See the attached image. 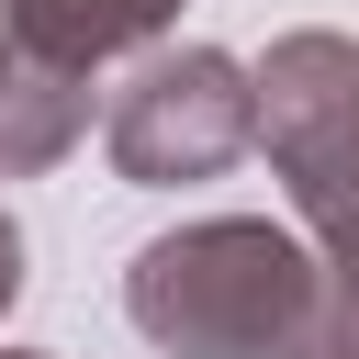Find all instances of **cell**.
<instances>
[{
  "label": "cell",
  "instance_id": "1",
  "mask_svg": "<svg viewBox=\"0 0 359 359\" xmlns=\"http://www.w3.org/2000/svg\"><path fill=\"white\" fill-rule=\"evenodd\" d=\"M123 314L168 359H325L348 337L314 247L269 213H202L180 236H146L123 269Z\"/></svg>",
  "mask_w": 359,
  "mask_h": 359
},
{
  "label": "cell",
  "instance_id": "2",
  "mask_svg": "<svg viewBox=\"0 0 359 359\" xmlns=\"http://www.w3.org/2000/svg\"><path fill=\"white\" fill-rule=\"evenodd\" d=\"M247 101H258V157L280 168V191L314 236V269L359 337V45L325 22L280 34L247 67Z\"/></svg>",
  "mask_w": 359,
  "mask_h": 359
},
{
  "label": "cell",
  "instance_id": "3",
  "mask_svg": "<svg viewBox=\"0 0 359 359\" xmlns=\"http://www.w3.org/2000/svg\"><path fill=\"white\" fill-rule=\"evenodd\" d=\"M247 146H258V101H247V56H224V45H157L101 112V157L135 191L224 180Z\"/></svg>",
  "mask_w": 359,
  "mask_h": 359
},
{
  "label": "cell",
  "instance_id": "4",
  "mask_svg": "<svg viewBox=\"0 0 359 359\" xmlns=\"http://www.w3.org/2000/svg\"><path fill=\"white\" fill-rule=\"evenodd\" d=\"M180 22V0H0V34L45 67H101V56H135Z\"/></svg>",
  "mask_w": 359,
  "mask_h": 359
},
{
  "label": "cell",
  "instance_id": "5",
  "mask_svg": "<svg viewBox=\"0 0 359 359\" xmlns=\"http://www.w3.org/2000/svg\"><path fill=\"white\" fill-rule=\"evenodd\" d=\"M90 135V79L79 67H45V56H0V180H34L56 168L67 146Z\"/></svg>",
  "mask_w": 359,
  "mask_h": 359
},
{
  "label": "cell",
  "instance_id": "6",
  "mask_svg": "<svg viewBox=\"0 0 359 359\" xmlns=\"http://www.w3.org/2000/svg\"><path fill=\"white\" fill-rule=\"evenodd\" d=\"M22 303V224H11V202H0V314Z\"/></svg>",
  "mask_w": 359,
  "mask_h": 359
},
{
  "label": "cell",
  "instance_id": "7",
  "mask_svg": "<svg viewBox=\"0 0 359 359\" xmlns=\"http://www.w3.org/2000/svg\"><path fill=\"white\" fill-rule=\"evenodd\" d=\"M325 359H359V337H337V348H325Z\"/></svg>",
  "mask_w": 359,
  "mask_h": 359
},
{
  "label": "cell",
  "instance_id": "8",
  "mask_svg": "<svg viewBox=\"0 0 359 359\" xmlns=\"http://www.w3.org/2000/svg\"><path fill=\"white\" fill-rule=\"evenodd\" d=\"M0 359H56V348H0Z\"/></svg>",
  "mask_w": 359,
  "mask_h": 359
},
{
  "label": "cell",
  "instance_id": "9",
  "mask_svg": "<svg viewBox=\"0 0 359 359\" xmlns=\"http://www.w3.org/2000/svg\"><path fill=\"white\" fill-rule=\"evenodd\" d=\"M0 56H11V34H0Z\"/></svg>",
  "mask_w": 359,
  "mask_h": 359
}]
</instances>
